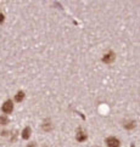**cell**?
<instances>
[{
    "label": "cell",
    "mask_w": 140,
    "mask_h": 147,
    "mask_svg": "<svg viewBox=\"0 0 140 147\" xmlns=\"http://www.w3.org/2000/svg\"><path fill=\"white\" fill-rule=\"evenodd\" d=\"M12 109H14V103H12L11 100H7V101H5V102L3 103L1 111H3L4 113H11Z\"/></svg>",
    "instance_id": "obj_1"
},
{
    "label": "cell",
    "mask_w": 140,
    "mask_h": 147,
    "mask_svg": "<svg viewBox=\"0 0 140 147\" xmlns=\"http://www.w3.org/2000/svg\"><path fill=\"white\" fill-rule=\"evenodd\" d=\"M24 98V92L23 91H18L16 95H15V101L16 102H21Z\"/></svg>",
    "instance_id": "obj_6"
},
{
    "label": "cell",
    "mask_w": 140,
    "mask_h": 147,
    "mask_svg": "<svg viewBox=\"0 0 140 147\" xmlns=\"http://www.w3.org/2000/svg\"><path fill=\"white\" fill-rule=\"evenodd\" d=\"M87 138H88V135H87L85 133H83L82 130H79V131H78V134H77V136H76L77 141H79V142H83V141H85Z\"/></svg>",
    "instance_id": "obj_4"
},
{
    "label": "cell",
    "mask_w": 140,
    "mask_h": 147,
    "mask_svg": "<svg viewBox=\"0 0 140 147\" xmlns=\"http://www.w3.org/2000/svg\"><path fill=\"white\" fill-rule=\"evenodd\" d=\"M115 59H116V56H115V54H113V52L111 51V52H107V54L103 55L102 61L105 62V63H112V62L115 61Z\"/></svg>",
    "instance_id": "obj_3"
},
{
    "label": "cell",
    "mask_w": 140,
    "mask_h": 147,
    "mask_svg": "<svg viewBox=\"0 0 140 147\" xmlns=\"http://www.w3.org/2000/svg\"><path fill=\"white\" fill-rule=\"evenodd\" d=\"M27 147H35V144H34V142H33V144H29Z\"/></svg>",
    "instance_id": "obj_9"
},
{
    "label": "cell",
    "mask_w": 140,
    "mask_h": 147,
    "mask_svg": "<svg viewBox=\"0 0 140 147\" xmlns=\"http://www.w3.org/2000/svg\"><path fill=\"white\" fill-rule=\"evenodd\" d=\"M29 136H30V128L27 127V128H24L23 131H22V139L28 140V139H29Z\"/></svg>",
    "instance_id": "obj_5"
},
{
    "label": "cell",
    "mask_w": 140,
    "mask_h": 147,
    "mask_svg": "<svg viewBox=\"0 0 140 147\" xmlns=\"http://www.w3.org/2000/svg\"><path fill=\"white\" fill-rule=\"evenodd\" d=\"M105 142L107 144L108 147H120V140L117 138H113V136H110L105 140Z\"/></svg>",
    "instance_id": "obj_2"
},
{
    "label": "cell",
    "mask_w": 140,
    "mask_h": 147,
    "mask_svg": "<svg viewBox=\"0 0 140 147\" xmlns=\"http://www.w3.org/2000/svg\"><path fill=\"white\" fill-rule=\"evenodd\" d=\"M3 17H4L3 15H0V22H1V21H3Z\"/></svg>",
    "instance_id": "obj_10"
},
{
    "label": "cell",
    "mask_w": 140,
    "mask_h": 147,
    "mask_svg": "<svg viewBox=\"0 0 140 147\" xmlns=\"http://www.w3.org/2000/svg\"><path fill=\"white\" fill-rule=\"evenodd\" d=\"M135 125H137V123L134 122V120H131V122L126 123V125H124V128H126V129H133V128H135Z\"/></svg>",
    "instance_id": "obj_8"
},
{
    "label": "cell",
    "mask_w": 140,
    "mask_h": 147,
    "mask_svg": "<svg viewBox=\"0 0 140 147\" xmlns=\"http://www.w3.org/2000/svg\"><path fill=\"white\" fill-rule=\"evenodd\" d=\"M7 122H9V118H7V115H6V114L0 115V125H6Z\"/></svg>",
    "instance_id": "obj_7"
}]
</instances>
